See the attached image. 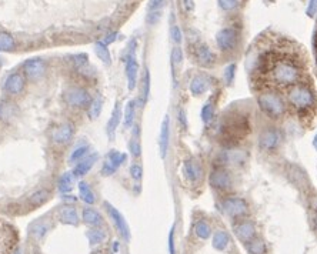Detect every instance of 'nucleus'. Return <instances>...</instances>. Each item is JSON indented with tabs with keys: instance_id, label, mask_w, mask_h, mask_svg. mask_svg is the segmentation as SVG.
<instances>
[{
	"instance_id": "7",
	"label": "nucleus",
	"mask_w": 317,
	"mask_h": 254,
	"mask_svg": "<svg viewBox=\"0 0 317 254\" xmlns=\"http://www.w3.org/2000/svg\"><path fill=\"white\" fill-rule=\"evenodd\" d=\"M220 209L227 217H230L232 220H239V218H244L249 217L250 214V204L249 201L237 194H226V196H220L219 200Z\"/></svg>"
},
{
	"instance_id": "20",
	"label": "nucleus",
	"mask_w": 317,
	"mask_h": 254,
	"mask_svg": "<svg viewBox=\"0 0 317 254\" xmlns=\"http://www.w3.org/2000/svg\"><path fill=\"white\" fill-rule=\"evenodd\" d=\"M191 230H193V234H194V237L197 238V240H200V241H206V240H209L211 237V234H213V226H211V223L207 220V218H205V217H199V218H196L194 221H193V227H191Z\"/></svg>"
},
{
	"instance_id": "8",
	"label": "nucleus",
	"mask_w": 317,
	"mask_h": 254,
	"mask_svg": "<svg viewBox=\"0 0 317 254\" xmlns=\"http://www.w3.org/2000/svg\"><path fill=\"white\" fill-rule=\"evenodd\" d=\"M240 39H242L240 30L233 24L222 27L216 33V37H214L219 52L223 54H229V53H233L234 50H237V47L240 44Z\"/></svg>"
},
{
	"instance_id": "40",
	"label": "nucleus",
	"mask_w": 317,
	"mask_h": 254,
	"mask_svg": "<svg viewBox=\"0 0 317 254\" xmlns=\"http://www.w3.org/2000/svg\"><path fill=\"white\" fill-rule=\"evenodd\" d=\"M170 59H171V66H173V70L177 72L182 64L185 62V53H183V49L180 46H174L173 50H171V54H170Z\"/></svg>"
},
{
	"instance_id": "12",
	"label": "nucleus",
	"mask_w": 317,
	"mask_h": 254,
	"mask_svg": "<svg viewBox=\"0 0 317 254\" xmlns=\"http://www.w3.org/2000/svg\"><path fill=\"white\" fill-rule=\"evenodd\" d=\"M233 233L236 236V238L244 246L246 243H249L252 238L257 236V226L249 217L239 218V220H234L233 223Z\"/></svg>"
},
{
	"instance_id": "41",
	"label": "nucleus",
	"mask_w": 317,
	"mask_h": 254,
	"mask_svg": "<svg viewBox=\"0 0 317 254\" xmlns=\"http://www.w3.org/2000/svg\"><path fill=\"white\" fill-rule=\"evenodd\" d=\"M15 39L6 32H0V52H10L15 49Z\"/></svg>"
},
{
	"instance_id": "43",
	"label": "nucleus",
	"mask_w": 317,
	"mask_h": 254,
	"mask_svg": "<svg viewBox=\"0 0 317 254\" xmlns=\"http://www.w3.org/2000/svg\"><path fill=\"white\" fill-rule=\"evenodd\" d=\"M49 196H50V194H49V191L47 190H37L35 191V193L29 197V201H30L32 206H42L43 203L47 201Z\"/></svg>"
},
{
	"instance_id": "10",
	"label": "nucleus",
	"mask_w": 317,
	"mask_h": 254,
	"mask_svg": "<svg viewBox=\"0 0 317 254\" xmlns=\"http://www.w3.org/2000/svg\"><path fill=\"white\" fill-rule=\"evenodd\" d=\"M190 47L191 56L200 67H213L216 64V60H217L216 53L211 50L207 43L196 40V42L190 43Z\"/></svg>"
},
{
	"instance_id": "5",
	"label": "nucleus",
	"mask_w": 317,
	"mask_h": 254,
	"mask_svg": "<svg viewBox=\"0 0 317 254\" xmlns=\"http://www.w3.org/2000/svg\"><path fill=\"white\" fill-rule=\"evenodd\" d=\"M284 140V134L280 127L275 123L266 125L259 130L257 134V148L264 154H275L277 153Z\"/></svg>"
},
{
	"instance_id": "25",
	"label": "nucleus",
	"mask_w": 317,
	"mask_h": 254,
	"mask_svg": "<svg viewBox=\"0 0 317 254\" xmlns=\"http://www.w3.org/2000/svg\"><path fill=\"white\" fill-rule=\"evenodd\" d=\"M217 117V99L210 97L200 109V120L205 126H209Z\"/></svg>"
},
{
	"instance_id": "52",
	"label": "nucleus",
	"mask_w": 317,
	"mask_h": 254,
	"mask_svg": "<svg viewBox=\"0 0 317 254\" xmlns=\"http://www.w3.org/2000/svg\"><path fill=\"white\" fill-rule=\"evenodd\" d=\"M116 39H117V32H113V33H109V35L106 36L102 42L105 43L106 46H109V44H112V43L116 42Z\"/></svg>"
},
{
	"instance_id": "36",
	"label": "nucleus",
	"mask_w": 317,
	"mask_h": 254,
	"mask_svg": "<svg viewBox=\"0 0 317 254\" xmlns=\"http://www.w3.org/2000/svg\"><path fill=\"white\" fill-rule=\"evenodd\" d=\"M87 154H90V146L85 143V145H79L77 147L73 148V151L69 156V164H77L80 160H83Z\"/></svg>"
},
{
	"instance_id": "2",
	"label": "nucleus",
	"mask_w": 317,
	"mask_h": 254,
	"mask_svg": "<svg viewBox=\"0 0 317 254\" xmlns=\"http://www.w3.org/2000/svg\"><path fill=\"white\" fill-rule=\"evenodd\" d=\"M290 114L296 116L301 125L310 126L317 111V93L310 77L284 90Z\"/></svg>"
},
{
	"instance_id": "53",
	"label": "nucleus",
	"mask_w": 317,
	"mask_h": 254,
	"mask_svg": "<svg viewBox=\"0 0 317 254\" xmlns=\"http://www.w3.org/2000/svg\"><path fill=\"white\" fill-rule=\"evenodd\" d=\"M313 146H315V147L317 148V136L315 137V140H313Z\"/></svg>"
},
{
	"instance_id": "48",
	"label": "nucleus",
	"mask_w": 317,
	"mask_h": 254,
	"mask_svg": "<svg viewBox=\"0 0 317 254\" xmlns=\"http://www.w3.org/2000/svg\"><path fill=\"white\" fill-rule=\"evenodd\" d=\"M162 13L163 10H157V12H148V18H146V21H148L150 26H154L157 24L160 19H162Z\"/></svg>"
},
{
	"instance_id": "34",
	"label": "nucleus",
	"mask_w": 317,
	"mask_h": 254,
	"mask_svg": "<svg viewBox=\"0 0 317 254\" xmlns=\"http://www.w3.org/2000/svg\"><path fill=\"white\" fill-rule=\"evenodd\" d=\"M102 110H103V97L100 94H97V96H94L92 99L90 105L87 107V116H89V119L90 120H96L100 116Z\"/></svg>"
},
{
	"instance_id": "11",
	"label": "nucleus",
	"mask_w": 317,
	"mask_h": 254,
	"mask_svg": "<svg viewBox=\"0 0 317 254\" xmlns=\"http://www.w3.org/2000/svg\"><path fill=\"white\" fill-rule=\"evenodd\" d=\"M246 151L242 150L239 146H233V147H224L220 154H219V160L216 164L224 166V167H237L246 163Z\"/></svg>"
},
{
	"instance_id": "26",
	"label": "nucleus",
	"mask_w": 317,
	"mask_h": 254,
	"mask_svg": "<svg viewBox=\"0 0 317 254\" xmlns=\"http://www.w3.org/2000/svg\"><path fill=\"white\" fill-rule=\"evenodd\" d=\"M52 227H53V224H52L50 220H37V221H35V223L30 224L29 234H30V237L33 240L40 241L43 237L52 230Z\"/></svg>"
},
{
	"instance_id": "27",
	"label": "nucleus",
	"mask_w": 317,
	"mask_h": 254,
	"mask_svg": "<svg viewBox=\"0 0 317 254\" xmlns=\"http://www.w3.org/2000/svg\"><path fill=\"white\" fill-rule=\"evenodd\" d=\"M82 220L85 221L87 226L90 227H102L103 223H105V218L103 216L100 214V212H97L96 209L93 207H85L83 212H82Z\"/></svg>"
},
{
	"instance_id": "1",
	"label": "nucleus",
	"mask_w": 317,
	"mask_h": 254,
	"mask_svg": "<svg viewBox=\"0 0 317 254\" xmlns=\"http://www.w3.org/2000/svg\"><path fill=\"white\" fill-rule=\"evenodd\" d=\"M246 69L254 91L275 89L284 91L309 77L307 62L296 43L281 36H263L250 47Z\"/></svg>"
},
{
	"instance_id": "33",
	"label": "nucleus",
	"mask_w": 317,
	"mask_h": 254,
	"mask_svg": "<svg viewBox=\"0 0 317 254\" xmlns=\"http://www.w3.org/2000/svg\"><path fill=\"white\" fill-rule=\"evenodd\" d=\"M77 189H79V197H80L82 201H85L86 204H89V206H93L96 203V194H94V191L92 190V187L89 186V183H86L83 180L79 181Z\"/></svg>"
},
{
	"instance_id": "29",
	"label": "nucleus",
	"mask_w": 317,
	"mask_h": 254,
	"mask_svg": "<svg viewBox=\"0 0 317 254\" xmlns=\"http://www.w3.org/2000/svg\"><path fill=\"white\" fill-rule=\"evenodd\" d=\"M129 151L131 157L139 159L142 156V143H140V127L134 125L131 127V137L129 140Z\"/></svg>"
},
{
	"instance_id": "30",
	"label": "nucleus",
	"mask_w": 317,
	"mask_h": 254,
	"mask_svg": "<svg viewBox=\"0 0 317 254\" xmlns=\"http://www.w3.org/2000/svg\"><path fill=\"white\" fill-rule=\"evenodd\" d=\"M244 249L247 254H269V247L267 243L263 237L256 236L254 238H252L249 243L244 244Z\"/></svg>"
},
{
	"instance_id": "22",
	"label": "nucleus",
	"mask_w": 317,
	"mask_h": 254,
	"mask_svg": "<svg viewBox=\"0 0 317 254\" xmlns=\"http://www.w3.org/2000/svg\"><path fill=\"white\" fill-rule=\"evenodd\" d=\"M97 160H99V154L97 153H90V154L86 156L83 160H80L77 164H75L73 171H72L75 179H80V177L86 176L90 170L93 169V166L97 163Z\"/></svg>"
},
{
	"instance_id": "13",
	"label": "nucleus",
	"mask_w": 317,
	"mask_h": 254,
	"mask_svg": "<svg viewBox=\"0 0 317 254\" xmlns=\"http://www.w3.org/2000/svg\"><path fill=\"white\" fill-rule=\"evenodd\" d=\"M213 87V77L210 74L205 73V72H199L194 76H191L189 80V93L193 97H202L205 94H207Z\"/></svg>"
},
{
	"instance_id": "24",
	"label": "nucleus",
	"mask_w": 317,
	"mask_h": 254,
	"mask_svg": "<svg viewBox=\"0 0 317 254\" xmlns=\"http://www.w3.org/2000/svg\"><path fill=\"white\" fill-rule=\"evenodd\" d=\"M26 79L21 73H10L4 82V90L10 94H19L23 91Z\"/></svg>"
},
{
	"instance_id": "15",
	"label": "nucleus",
	"mask_w": 317,
	"mask_h": 254,
	"mask_svg": "<svg viewBox=\"0 0 317 254\" xmlns=\"http://www.w3.org/2000/svg\"><path fill=\"white\" fill-rule=\"evenodd\" d=\"M105 209L106 213H107L109 217H110V220H112V223L114 224L117 233L120 234V237H122L123 240H126V241H130V227H129V224H127L125 216L119 212L113 204H110L109 201H105Z\"/></svg>"
},
{
	"instance_id": "17",
	"label": "nucleus",
	"mask_w": 317,
	"mask_h": 254,
	"mask_svg": "<svg viewBox=\"0 0 317 254\" xmlns=\"http://www.w3.org/2000/svg\"><path fill=\"white\" fill-rule=\"evenodd\" d=\"M125 70H126L127 89L131 91L137 87V80H139V63L136 54L125 56Z\"/></svg>"
},
{
	"instance_id": "45",
	"label": "nucleus",
	"mask_w": 317,
	"mask_h": 254,
	"mask_svg": "<svg viewBox=\"0 0 317 254\" xmlns=\"http://www.w3.org/2000/svg\"><path fill=\"white\" fill-rule=\"evenodd\" d=\"M129 173H130V177L134 180V181H142V179H143V167H142V164H139V163H133L131 166H130V169H129Z\"/></svg>"
},
{
	"instance_id": "6",
	"label": "nucleus",
	"mask_w": 317,
	"mask_h": 254,
	"mask_svg": "<svg viewBox=\"0 0 317 254\" xmlns=\"http://www.w3.org/2000/svg\"><path fill=\"white\" fill-rule=\"evenodd\" d=\"M207 181L213 191H216L219 196H226L233 193L234 189V179H233L232 169L214 164L213 169L207 174Z\"/></svg>"
},
{
	"instance_id": "19",
	"label": "nucleus",
	"mask_w": 317,
	"mask_h": 254,
	"mask_svg": "<svg viewBox=\"0 0 317 254\" xmlns=\"http://www.w3.org/2000/svg\"><path fill=\"white\" fill-rule=\"evenodd\" d=\"M75 136V126L70 122H64L52 131V140L57 145L69 143Z\"/></svg>"
},
{
	"instance_id": "54",
	"label": "nucleus",
	"mask_w": 317,
	"mask_h": 254,
	"mask_svg": "<svg viewBox=\"0 0 317 254\" xmlns=\"http://www.w3.org/2000/svg\"><path fill=\"white\" fill-rule=\"evenodd\" d=\"M315 226H316V229H317V213H316V216H315Z\"/></svg>"
},
{
	"instance_id": "31",
	"label": "nucleus",
	"mask_w": 317,
	"mask_h": 254,
	"mask_svg": "<svg viewBox=\"0 0 317 254\" xmlns=\"http://www.w3.org/2000/svg\"><path fill=\"white\" fill-rule=\"evenodd\" d=\"M59 220L63 224H69V226H77L79 224V214L76 212V209L73 206H63L59 210Z\"/></svg>"
},
{
	"instance_id": "42",
	"label": "nucleus",
	"mask_w": 317,
	"mask_h": 254,
	"mask_svg": "<svg viewBox=\"0 0 317 254\" xmlns=\"http://www.w3.org/2000/svg\"><path fill=\"white\" fill-rule=\"evenodd\" d=\"M236 72H237V64L229 63L223 69V82L226 86H232L234 79H236Z\"/></svg>"
},
{
	"instance_id": "16",
	"label": "nucleus",
	"mask_w": 317,
	"mask_h": 254,
	"mask_svg": "<svg viewBox=\"0 0 317 254\" xmlns=\"http://www.w3.org/2000/svg\"><path fill=\"white\" fill-rule=\"evenodd\" d=\"M122 120H123V107H122V103L117 100L114 103V107L112 110V114H110V117L107 120V125H106V134H107L109 140H114L116 131H117V128L120 126Z\"/></svg>"
},
{
	"instance_id": "14",
	"label": "nucleus",
	"mask_w": 317,
	"mask_h": 254,
	"mask_svg": "<svg viewBox=\"0 0 317 254\" xmlns=\"http://www.w3.org/2000/svg\"><path fill=\"white\" fill-rule=\"evenodd\" d=\"M126 162V153H122V151H119V150H110V151L106 154L105 160H103V163H102V169H100L102 176H105V177L113 176Z\"/></svg>"
},
{
	"instance_id": "21",
	"label": "nucleus",
	"mask_w": 317,
	"mask_h": 254,
	"mask_svg": "<svg viewBox=\"0 0 317 254\" xmlns=\"http://www.w3.org/2000/svg\"><path fill=\"white\" fill-rule=\"evenodd\" d=\"M23 70H24V74L32 79V80H36L39 77H42L46 72V64L43 62L42 59L39 57H33V59H29L26 60L23 64Z\"/></svg>"
},
{
	"instance_id": "38",
	"label": "nucleus",
	"mask_w": 317,
	"mask_h": 254,
	"mask_svg": "<svg viewBox=\"0 0 317 254\" xmlns=\"http://www.w3.org/2000/svg\"><path fill=\"white\" fill-rule=\"evenodd\" d=\"M57 186H59L60 193H63V194L69 193V191H72L73 186H75V176H73V173H72V171L63 173V174L60 176V179H59Z\"/></svg>"
},
{
	"instance_id": "55",
	"label": "nucleus",
	"mask_w": 317,
	"mask_h": 254,
	"mask_svg": "<svg viewBox=\"0 0 317 254\" xmlns=\"http://www.w3.org/2000/svg\"><path fill=\"white\" fill-rule=\"evenodd\" d=\"M15 254H21V250H20V249H18V250L15 252Z\"/></svg>"
},
{
	"instance_id": "4",
	"label": "nucleus",
	"mask_w": 317,
	"mask_h": 254,
	"mask_svg": "<svg viewBox=\"0 0 317 254\" xmlns=\"http://www.w3.org/2000/svg\"><path fill=\"white\" fill-rule=\"evenodd\" d=\"M180 173L185 184L190 189H202L207 177L205 163L197 156H187L186 159H183Z\"/></svg>"
},
{
	"instance_id": "47",
	"label": "nucleus",
	"mask_w": 317,
	"mask_h": 254,
	"mask_svg": "<svg viewBox=\"0 0 317 254\" xmlns=\"http://www.w3.org/2000/svg\"><path fill=\"white\" fill-rule=\"evenodd\" d=\"M168 241H169V244H168L169 254H176V226H171Z\"/></svg>"
},
{
	"instance_id": "28",
	"label": "nucleus",
	"mask_w": 317,
	"mask_h": 254,
	"mask_svg": "<svg viewBox=\"0 0 317 254\" xmlns=\"http://www.w3.org/2000/svg\"><path fill=\"white\" fill-rule=\"evenodd\" d=\"M150 87H151V76H150V72L146 67L145 72H143V76H142V85H140V96H139V100L137 105L140 107L146 106V103L149 102V97H150Z\"/></svg>"
},
{
	"instance_id": "39",
	"label": "nucleus",
	"mask_w": 317,
	"mask_h": 254,
	"mask_svg": "<svg viewBox=\"0 0 317 254\" xmlns=\"http://www.w3.org/2000/svg\"><path fill=\"white\" fill-rule=\"evenodd\" d=\"M217 6L226 13H233L243 6V0H217Z\"/></svg>"
},
{
	"instance_id": "18",
	"label": "nucleus",
	"mask_w": 317,
	"mask_h": 254,
	"mask_svg": "<svg viewBox=\"0 0 317 254\" xmlns=\"http://www.w3.org/2000/svg\"><path fill=\"white\" fill-rule=\"evenodd\" d=\"M170 147V116L165 114L162 125H160V133H159V153L160 157L165 160Z\"/></svg>"
},
{
	"instance_id": "50",
	"label": "nucleus",
	"mask_w": 317,
	"mask_h": 254,
	"mask_svg": "<svg viewBox=\"0 0 317 254\" xmlns=\"http://www.w3.org/2000/svg\"><path fill=\"white\" fill-rule=\"evenodd\" d=\"M182 7L186 15H191L194 12V0H182Z\"/></svg>"
},
{
	"instance_id": "49",
	"label": "nucleus",
	"mask_w": 317,
	"mask_h": 254,
	"mask_svg": "<svg viewBox=\"0 0 317 254\" xmlns=\"http://www.w3.org/2000/svg\"><path fill=\"white\" fill-rule=\"evenodd\" d=\"M166 0H149L148 12H157V10H163Z\"/></svg>"
},
{
	"instance_id": "23",
	"label": "nucleus",
	"mask_w": 317,
	"mask_h": 254,
	"mask_svg": "<svg viewBox=\"0 0 317 254\" xmlns=\"http://www.w3.org/2000/svg\"><path fill=\"white\" fill-rule=\"evenodd\" d=\"M211 247L216 252H226L232 243L230 234L229 232H226L224 229H216L213 234H211Z\"/></svg>"
},
{
	"instance_id": "56",
	"label": "nucleus",
	"mask_w": 317,
	"mask_h": 254,
	"mask_svg": "<svg viewBox=\"0 0 317 254\" xmlns=\"http://www.w3.org/2000/svg\"><path fill=\"white\" fill-rule=\"evenodd\" d=\"M269 1H272V0H269Z\"/></svg>"
},
{
	"instance_id": "44",
	"label": "nucleus",
	"mask_w": 317,
	"mask_h": 254,
	"mask_svg": "<svg viewBox=\"0 0 317 254\" xmlns=\"http://www.w3.org/2000/svg\"><path fill=\"white\" fill-rule=\"evenodd\" d=\"M170 37H171V40L176 43V46H180L182 43H183V32H182V29H180V26L179 24H171V27H170Z\"/></svg>"
},
{
	"instance_id": "32",
	"label": "nucleus",
	"mask_w": 317,
	"mask_h": 254,
	"mask_svg": "<svg viewBox=\"0 0 317 254\" xmlns=\"http://www.w3.org/2000/svg\"><path fill=\"white\" fill-rule=\"evenodd\" d=\"M136 110H137V102L136 100H129L125 109H123V120L122 122H123L125 128H131L134 126Z\"/></svg>"
},
{
	"instance_id": "9",
	"label": "nucleus",
	"mask_w": 317,
	"mask_h": 254,
	"mask_svg": "<svg viewBox=\"0 0 317 254\" xmlns=\"http://www.w3.org/2000/svg\"><path fill=\"white\" fill-rule=\"evenodd\" d=\"M93 97L89 93V90L80 86H72L66 89L63 93L64 103L73 109H87Z\"/></svg>"
},
{
	"instance_id": "35",
	"label": "nucleus",
	"mask_w": 317,
	"mask_h": 254,
	"mask_svg": "<svg viewBox=\"0 0 317 254\" xmlns=\"http://www.w3.org/2000/svg\"><path fill=\"white\" fill-rule=\"evenodd\" d=\"M87 240L92 246H99L107 240V232L100 227H93L87 232Z\"/></svg>"
},
{
	"instance_id": "51",
	"label": "nucleus",
	"mask_w": 317,
	"mask_h": 254,
	"mask_svg": "<svg viewBox=\"0 0 317 254\" xmlns=\"http://www.w3.org/2000/svg\"><path fill=\"white\" fill-rule=\"evenodd\" d=\"M306 13L307 16L310 18H315L317 15V0H309V4H307V9H306Z\"/></svg>"
},
{
	"instance_id": "46",
	"label": "nucleus",
	"mask_w": 317,
	"mask_h": 254,
	"mask_svg": "<svg viewBox=\"0 0 317 254\" xmlns=\"http://www.w3.org/2000/svg\"><path fill=\"white\" fill-rule=\"evenodd\" d=\"M177 123L180 125V127L186 131L189 127V120H187V113L185 110V107H180L177 111Z\"/></svg>"
},
{
	"instance_id": "3",
	"label": "nucleus",
	"mask_w": 317,
	"mask_h": 254,
	"mask_svg": "<svg viewBox=\"0 0 317 254\" xmlns=\"http://www.w3.org/2000/svg\"><path fill=\"white\" fill-rule=\"evenodd\" d=\"M256 105L259 111L272 123H279L286 119L290 111L286 102L284 94L280 90L275 89H264L257 91L256 94Z\"/></svg>"
},
{
	"instance_id": "37",
	"label": "nucleus",
	"mask_w": 317,
	"mask_h": 254,
	"mask_svg": "<svg viewBox=\"0 0 317 254\" xmlns=\"http://www.w3.org/2000/svg\"><path fill=\"white\" fill-rule=\"evenodd\" d=\"M94 53H96V56H97V57L106 64V66H110V64H112V54H110V50H109V47H107L102 40L94 43Z\"/></svg>"
}]
</instances>
